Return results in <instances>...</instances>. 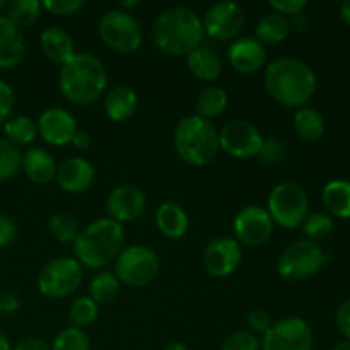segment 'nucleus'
<instances>
[{
	"instance_id": "nucleus-1",
	"label": "nucleus",
	"mask_w": 350,
	"mask_h": 350,
	"mask_svg": "<svg viewBox=\"0 0 350 350\" xmlns=\"http://www.w3.org/2000/svg\"><path fill=\"white\" fill-rule=\"evenodd\" d=\"M267 92L280 105L303 108L317 92V75L306 62L294 57L270 62L263 74Z\"/></svg>"
},
{
	"instance_id": "nucleus-2",
	"label": "nucleus",
	"mask_w": 350,
	"mask_h": 350,
	"mask_svg": "<svg viewBox=\"0 0 350 350\" xmlns=\"http://www.w3.org/2000/svg\"><path fill=\"white\" fill-rule=\"evenodd\" d=\"M202 17L190 7L176 5L163 10L154 21V44L173 57L190 55L204 41Z\"/></svg>"
},
{
	"instance_id": "nucleus-3",
	"label": "nucleus",
	"mask_w": 350,
	"mask_h": 350,
	"mask_svg": "<svg viewBox=\"0 0 350 350\" xmlns=\"http://www.w3.org/2000/svg\"><path fill=\"white\" fill-rule=\"evenodd\" d=\"M60 91L72 105L88 106L98 101L108 85V72L103 62L91 53H75L58 74Z\"/></svg>"
},
{
	"instance_id": "nucleus-4",
	"label": "nucleus",
	"mask_w": 350,
	"mask_h": 350,
	"mask_svg": "<svg viewBox=\"0 0 350 350\" xmlns=\"http://www.w3.org/2000/svg\"><path fill=\"white\" fill-rule=\"evenodd\" d=\"M125 245V231L109 217L98 219L81 229L74 241L75 260L89 269H103L118 258Z\"/></svg>"
},
{
	"instance_id": "nucleus-5",
	"label": "nucleus",
	"mask_w": 350,
	"mask_h": 350,
	"mask_svg": "<svg viewBox=\"0 0 350 350\" xmlns=\"http://www.w3.org/2000/svg\"><path fill=\"white\" fill-rule=\"evenodd\" d=\"M174 149L178 156L191 166H205L219 152V130L211 120L198 115L185 116L174 130Z\"/></svg>"
},
{
	"instance_id": "nucleus-6",
	"label": "nucleus",
	"mask_w": 350,
	"mask_h": 350,
	"mask_svg": "<svg viewBox=\"0 0 350 350\" xmlns=\"http://www.w3.org/2000/svg\"><path fill=\"white\" fill-rule=\"evenodd\" d=\"M267 211L273 224L294 229L306 221L308 212H310V198L301 185L284 181L270 191Z\"/></svg>"
},
{
	"instance_id": "nucleus-7",
	"label": "nucleus",
	"mask_w": 350,
	"mask_h": 350,
	"mask_svg": "<svg viewBox=\"0 0 350 350\" xmlns=\"http://www.w3.org/2000/svg\"><path fill=\"white\" fill-rule=\"evenodd\" d=\"M98 29L105 44L123 55L137 51L144 41L142 26L129 10H108L99 19Z\"/></svg>"
},
{
	"instance_id": "nucleus-8",
	"label": "nucleus",
	"mask_w": 350,
	"mask_h": 350,
	"mask_svg": "<svg viewBox=\"0 0 350 350\" xmlns=\"http://www.w3.org/2000/svg\"><path fill=\"white\" fill-rule=\"evenodd\" d=\"M327 262V255L314 241L301 239L280 253L277 270L287 280H306L317 275Z\"/></svg>"
},
{
	"instance_id": "nucleus-9",
	"label": "nucleus",
	"mask_w": 350,
	"mask_h": 350,
	"mask_svg": "<svg viewBox=\"0 0 350 350\" xmlns=\"http://www.w3.org/2000/svg\"><path fill=\"white\" fill-rule=\"evenodd\" d=\"M82 282V267L72 256L50 260L38 273V289L44 297L64 299L79 289Z\"/></svg>"
},
{
	"instance_id": "nucleus-10",
	"label": "nucleus",
	"mask_w": 350,
	"mask_h": 350,
	"mask_svg": "<svg viewBox=\"0 0 350 350\" xmlns=\"http://www.w3.org/2000/svg\"><path fill=\"white\" fill-rule=\"evenodd\" d=\"M159 273V258L156 252L144 245L123 248L115 260V275L120 284L130 287H144Z\"/></svg>"
},
{
	"instance_id": "nucleus-11",
	"label": "nucleus",
	"mask_w": 350,
	"mask_h": 350,
	"mask_svg": "<svg viewBox=\"0 0 350 350\" xmlns=\"http://www.w3.org/2000/svg\"><path fill=\"white\" fill-rule=\"evenodd\" d=\"M262 350H313V330L303 318H284L265 332Z\"/></svg>"
},
{
	"instance_id": "nucleus-12",
	"label": "nucleus",
	"mask_w": 350,
	"mask_h": 350,
	"mask_svg": "<svg viewBox=\"0 0 350 350\" xmlns=\"http://www.w3.org/2000/svg\"><path fill=\"white\" fill-rule=\"evenodd\" d=\"M262 144L260 130L246 120H231L219 130V147L238 159L256 157Z\"/></svg>"
},
{
	"instance_id": "nucleus-13",
	"label": "nucleus",
	"mask_w": 350,
	"mask_h": 350,
	"mask_svg": "<svg viewBox=\"0 0 350 350\" xmlns=\"http://www.w3.org/2000/svg\"><path fill=\"white\" fill-rule=\"evenodd\" d=\"M204 33L215 41L232 40L245 26V12L241 5L229 0L215 2L205 10L202 17Z\"/></svg>"
},
{
	"instance_id": "nucleus-14",
	"label": "nucleus",
	"mask_w": 350,
	"mask_h": 350,
	"mask_svg": "<svg viewBox=\"0 0 350 350\" xmlns=\"http://www.w3.org/2000/svg\"><path fill=\"white\" fill-rule=\"evenodd\" d=\"M236 241L245 246H262L272 238L273 221L260 205H246L234 217Z\"/></svg>"
},
{
	"instance_id": "nucleus-15",
	"label": "nucleus",
	"mask_w": 350,
	"mask_h": 350,
	"mask_svg": "<svg viewBox=\"0 0 350 350\" xmlns=\"http://www.w3.org/2000/svg\"><path fill=\"white\" fill-rule=\"evenodd\" d=\"M241 245L232 238H215L202 253V265L212 277H228L236 272L241 263Z\"/></svg>"
},
{
	"instance_id": "nucleus-16",
	"label": "nucleus",
	"mask_w": 350,
	"mask_h": 350,
	"mask_svg": "<svg viewBox=\"0 0 350 350\" xmlns=\"http://www.w3.org/2000/svg\"><path fill=\"white\" fill-rule=\"evenodd\" d=\"M146 195L133 185L116 187L106 198V211H108L109 219L120 224L137 221L146 211Z\"/></svg>"
},
{
	"instance_id": "nucleus-17",
	"label": "nucleus",
	"mask_w": 350,
	"mask_h": 350,
	"mask_svg": "<svg viewBox=\"0 0 350 350\" xmlns=\"http://www.w3.org/2000/svg\"><path fill=\"white\" fill-rule=\"evenodd\" d=\"M38 133L44 142L51 146L70 144L77 133V122L74 115L64 108H48L38 118Z\"/></svg>"
},
{
	"instance_id": "nucleus-18",
	"label": "nucleus",
	"mask_w": 350,
	"mask_h": 350,
	"mask_svg": "<svg viewBox=\"0 0 350 350\" xmlns=\"http://www.w3.org/2000/svg\"><path fill=\"white\" fill-rule=\"evenodd\" d=\"M228 60L236 72L252 75L265 67L267 50L256 38H238L229 46Z\"/></svg>"
},
{
	"instance_id": "nucleus-19",
	"label": "nucleus",
	"mask_w": 350,
	"mask_h": 350,
	"mask_svg": "<svg viewBox=\"0 0 350 350\" xmlns=\"http://www.w3.org/2000/svg\"><path fill=\"white\" fill-rule=\"evenodd\" d=\"M62 190L68 193L85 191L94 181V167L84 157H68L57 167V176Z\"/></svg>"
},
{
	"instance_id": "nucleus-20",
	"label": "nucleus",
	"mask_w": 350,
	"mask_h": 350,
	"mask_svg": "<svg viewBox=\"0 0 350 350\" xmlns=\"http://www.w3.org/2000/svg\"><path fill=\"white\" fill-rule=\"evenodd\" d=\"M26 57V41L19 27L5 16H0V68L9 70L17 67Z\"/></svg>"
},
{
	"instance_id": "nucleus-21",
	"label": "nucleus",
	"mask_w": 350,
	"mask_h": 350,
	"mask_svg": "<svg viewBox=\"0 0 350 350\" xmlns=\"http://www.w3.org/2000/svg\"><path fill=\"white\" fill-rule=\"evenodd\" d=\"M21 167H23L24 174L29 178V181L36 185H46L55 180L58 166L48 150L41 149V147H33L24 152Z\"/></svg>"
},
{
	"instance_id": "nucleus-22",
	"label": "nucleus",
	"mask_w": 350,
	"mask_h": 350,
	"mask_svg": "<svg viewBox=\"0 0 350 350\" xmlns=\"http://www.w3.org/2000/svg\"><path fill=\"white\" fill-rule=\"evenodd\" d=\"M41 50L48 60L64 65L75 55V44L70 34L60 27H48L41 33Z\"/></svg>"
},
{
	"instance_id": "nucleus-23",
	"label": "nucleus",
	"mask_w": 350,
	"mask_h": 350,
	"mask_svg": "<svg viewBox=\"0 0 350 350\" xmlns=\"http://www.w3.org/2000/svg\"><path fill=\"white\" fill-rule=\"evenodd\" d=\"M137 92L129 85H118L106 94L105 111L113 122H126L137 111Z\"/></svg>"
},
{
	"instance_id": "nucleus-24",
	"label": "nucleus",
	"mask_w": 350,
	"mask_h": 350,
	"mask_svg": "<svg viewBox=\"0 0 350 350\" xmlns=\"http://www.w3.org/2000/svg\"><path fill=\"white\" fill-rule=\"evenodd\" d=\"M188 68L197 79L205 82L215 81L222 72V62L217 51L208 44H200L188 55Z\"/></svg>"
},
{
	"instance_id": "nucleus-25",
	"label": "nucleus",
	"mask_w": 350,
	"mask_h": 350,
	"mask_svg": "<svg viewBox=\"0 0 350 350\" xmlns=\"http://www.w3.org/2000/svg\"><path fill=\"white\" fill-rule=\"evenodd\" d=\"M156 224L166 238L180 239L188 231V215L181 205L164 202L156 211Z\"/></svg>"
},
{
	"instance_id": "nucleus-26",
	"label": "nucleus",
	"mask_w": 350,
	"mask_h": 350,
	"mask_svg": "<svg viewBox=\"0 0 350 350\" xmlns=\"http://www.w3.org/2000/svg\"><path fill=\"white\" fill-rule=\"evenodd\" d=\"M321 200L332 215L338 219H350V181L332 180L325 185Z\"/></svg>"
},
{
	"instance_id": "nucleus-27",
	"label": "nucleus",
	"mask_w": 350,
	"mask_h": 350,
	"mask_svg": "<svg viewBox=\"0 0 350 350\" xmlns=\"http://www.w3.org/2000/svg\"><path fill=\"white\" fill-rule=\"evenodd\" d=\"M256 40L265 46V44H279L289 36L291 27L289 19L282 14L269 12L260 17L255 27Z\"/></svg>"
},
{
	"instance_id": "nucleus-28",
	"label": "nucleus",
	"mask_w": 350,
	"mask_h": 350,
	"mask_svg": "<svg viewBox=\"0 0 350 350\" xmlns=\"http://www.w3.org/2000/svg\"><path fill=\"white\" fill-rule=\"evenodd\" d=\"M294 130L306 142H318L323 139L327 125H325V118L317 109L303 106L294 113Z\"/></svg>"
},
{
	"instance_id": "nucleus-29",
	"label": "nucleus",
	"mask_w": 350,
	"mask_h": 350,
	"mask_svg": "<svg viewBox=\"0 0 350 350\" xmlns=\"http://www.w3.org/2000/svg\"><path fill=\"white\" fill-rule=\"evenodd\" d=\"M36 137V122H33L29 116H12L3 123V139L16 146L17 149L21 146H29Z\"/></svg>"
},
{
	"instance_id": "nucleus-30",
	"label": "nucleus",
	"mask_w": 350,
	"mask_h": 350,
	"mask_svg": "<svg viewBox=\"0 0 350 350\" xmlns=\"http://www.w3.org/2000/svg\"><path fill=\"white\" fill-rule=\"evenodd\" d=\"M228 92L222 88H217V85H212V88L204 89V91L198 94L197 98V115L202 116L205 120H211L214 116L222 115L228 108Z\"/></svg>"
},
{
	"instance_id": "nucleus-31",
	"label": "nucleus",
	"mask_w": 350,
	"mask_h": 350,
	"mask_svg": "<svg viewBox=\"0 0 350 350\" xmlns=\"http://www.w3.org/2000/svg\"><path fill=\"white\" fill-rule=\"evenodd\" d=\"M41 9H43V5L38 0H12V2L7 3L5 17L14 26L23 29V27H29L34 23H38Z\"/></svg>"
},
{
	"instance_id": "nucleus-32",
	"label": "nucleus",
	"mask_w": 350,
	"mask_h": 350,
	"mask_svg": "<svg viewBox=\"0 0 350 350\" xmlns=\"http://www.w3.org/2000/svg\"><path fill=\"white\" fill-rule=\"evenodd\" d=\"M89 293H91V299L96 304H109L116 299L120 294V280L115 273L111 272H101L91 280L89 286Z\"/></svg>"
},
{
	"instance_id": "nucleus-33",
	"label": "nucleus",
	"mask_w": 350,
	"mask_h": 350,
	"mask_svg": "<svg viewBox=\"0 0 350 350\" xmlns=\"http://www.w3.org/2000/svg\"><path fill=\"white\" fill-rule=\"evenodd\" d=\"M48 231L51 232V236L58 239L62 243H74L75 238L81 232L79 228V222L74 215L70 214H55L51 215L50 221H48Z\"/></svg>"
},
{
	"instance_id": "nucleus-34",
	"label": "nucleus",
	"mask_w": 350,
	"mask_h": 350,
	"mask_svg": "<svg viewBox=\"0 0 350 350\" xmlns=\"http://www.w3.org/2000/svg\"><path fill=\"white\" fill-rule=\"evenodd\" d=\"M21 163H23L21 150L10 142H7L3 137H0V183L12 180L19 173Z\"/></svg>"
},
{
	"instance_id": "nucleus-35",
	"label": "nucleus",
	"mask_w": 350,
	"mask_h": 350,
	"mask_svg": "<svg viewBox=\"0 0 350 350\" xmlns=\"http://www.w3.org/2000/svg\"><path fill=\"white\" fill-rule=\"evenodd\" d=\"M99 306L91 299L89 296H82L72 303L70 310H68V318H70L72 325L75 328H84L94 323L98 318Z\"/></svg>"
},
{
	"instance_id": "nucleus-36",
	"label": "nucleus",
	"mask_w": 350,
	"mask_h": 350,
	"mask_svg": "<svg viewBox=\"0 0 350 350\" xmlns=\"http://www.w3.org/2000/svg\"><path fill=\"white\" fill-rule=\"evenodd\" d=\"M51 350H91V340L81 328H65L55 337Z\"/></svg>"
},
{
	"instance_id": "nucleus-37",
	"label": "nucleus",
	"mask_w": 350,
	"mask_h": 350,
	"mask_svg": "<svg viewBox=\"0 0 350 350\" xmlns=\"http://www.w3.org/2000/svg\"><path fill=\"white\" fill-rule=\"evenodd\" d=\"M304 234L310 238V241H320V239L328 238L334 231V219L332 215L325 214V212H314V214L308 215L306 221L303 222Z\"/></svg>"
},
{
	"instance_id": "nucleus-38",
	"label": "nucleus",
	"mask_w": 350,
	"mask_h": 350,
	"mask_svg": "<svg viewBox=\"0 0 350 350\" xmlns=\"http://www.w3.org/2000/svg\"><path fill=\"white\" fill-rule=\"evenodd\" d=\"M262 342L252 332H234L222 342L221 350H260Z\"/></svg>"
},
{
	"instance_id": "nucleus-39",
	"label": "nucleus",
	"mask_w": 350,
	"mask_h": 350,
	"mask_svg": "<svg viewBox=\"0 0 350 350\" xmlns=\"http://www.w3.org/2000/svg\"><path fill=\"white\" fill-rule=\"evenodd\" d=\"M286 157V147L280 142L279 139H263L262 149L258 152V159L262 161L265 166H277V164L282 163V159Z\"/></svg>"
},
{
	"instance_id": "nucleus-40",
	"label": "nucleus",
	"mask_w": 350,
	"mask_h": 350,
	"mask_svg": "<svg viewBox=\"0 0 350 350\" xmlns=\"http://www.w3.org/2000/svg\"><path fill=\"white\" fill-rule=\"evenodd\" d=\"M41 5L55 16H72L85 5L84 0H44Z\"/></svg>"
},
{
	"instance_id": "nucleus-41",
	"label": "nucleus",
	"mask_w": 350,
	"mask_h": 350,
	"mask_svg": "<svg viewBox=\"0 0 350 350\" xmlns=\"http://www.w3.org/2000/svg\"><path fill=\"white\" fill-rule=\"evenodd\" d=\"M269 5L273 12L282 14V16L289 19V17L296 16V14L304 12L308 2L306 0H270Z\"/></svg>"
},
{
	"instance_id": "nucleus-42",
	"label": "nucleus",
	"mask_w": 350,
	"mask_h": 350,
	"mask_svg": "<svg viewBox=\"0 0 350 350\" xmlns=\"http://www.w3.org/2000/svg\"><path fill=\"white\" fill-rule=\"evenodd\" d=\"M14 105H16L14 89L7 82L0 81V125H3L10 118Z\"/></svg>"
},
{
	"instance_id": "nucleus-43",
	"label": "nucleus",
	"mask_w": 350,
	"mask_h": 350,
	"mask_svg": "<svg viewBox=\"0 0 350 350\" xmlns=\"http://www.w3.org/2000/svg\"><path fill=\"white\" fill-rule=\"evenodd\" d=\"M246 323L252 328V334H263L272 327V318L267 311L263 310H253L250 311L248 317H246Z\"/></svg>"
},
{
	"instance_id": "nucleus-44",
	"label": "nucleus",
	"mask_w": 350,
	"mask_h": 350,
	"mask_svg": "<svg viewBox=\"0 0 350 350\" xmlns=\"http://www.w3.org/2000/svg\"><path fill=\"white\" fill-rule=\"evenodd\" d=\"M17 236V226L9 215L0 214V248H7Z\"/></svg>"
},
{
	"instance_id": "nucleus-45",
	"label": "nucleus",
	"mask_w": 350,
	"mask_h": 350,
	"mask_svg": "<svg viewBox=\"0 0 350 350\" xmlns=\"http://www.w3.org/2000/svg\"><path fill=\"white\" fill-rule=\"evenodd\" d=\"M335 325H337L338 332L345 337V340H350V297L337 308Z\"/></svg>"
},
{
	"instance_id": "nucleus-46",
	"label": "nucleus",
	"mask_w": 350,
	"mask_h": 350,
	"mask_svg": "<svg viewBox=\"0 0 350 350\" xmlns=\"http://www.w3.org/2000/svg\"><path fill=\"white\" fill-rule=\"evenodd\" d=\"M19 308V299L12 293L0 291V313L12 314Z\"/></svg>"
},
{
	"instance_id": "nucleus-47",
	"label": "nucleus",
	"mask_w": 350,
	"mask_h": 350,
	"mask_svg": "<svg viewBox=\"0 0 350 350\" xmlns=\"http://www.w3.org/2000/svg\"><path fill=\"white\" fill-rule=\"evenodd\" d=\"M14 350H51V349L50 345H48L44 340H41V338L27 337V338H23Z\"/></svg>"
},
{
	"instance_id": "nucleus-48",
	"label": "nucleus",
	"mask_w": 350,
	"mask_h": 350,
	"mask_svg": "<svg viewBox=\"0 0 350 350\" xmlns=\"http://www.w3.org/2000/svg\"><path fill=\"white\" fill-rule=\"evenodd\" d=\"M289 27L291 31H296V33H304L310 27V17L304 12L296 14V16L289 17Z\"/></svg>"
},
{
	"instance_id": "nucleus-49",
	"label": "nucleus",
	"mask_w": 350,
	"mask_h": 350,
	"mask_svg": "<svg viewBox=\"0 0 350 350\" xmlns=\"http://www.w3.org/2000/svg\"><path fill=\"white\" fill-rule=\"evenodd\" d=\"M70 144H74L75 149L85 150V149H89V147H91L92 140H91V135H89L88 132H84V130H77V133H75Z\"/></svg>"
},
{
	"instance_id": "nucleus-50",
	"label": "nucleus",
	"mask_w": 350,
	"mask_h": 350,
	"mask_svg": "<svg viewBox=\"0 0 350 350\" xmlns=\"http://www.w3.org/2000/svg\"><path fill=\"white\" fill-rule=\"evenodd\" d=\"M340 17L342 21H344V23L350 27V0H347V2H344L340 5Z\"/></svg>"
},
{
	"instance_id": "nucleus-51",
	"label": "nucleus",
	"mask_w": 350,
	"mask_h": 350,
	"mask_svg": "<svg viewBox=\"0 0 350 350\" xmlns=\"http://www.w3.org/2000/svg\"><path fill=\"white\" fill-rule=\"evenodd\" d=\"M0 350H12L9 338H7V335L3 332H0Z\"/></svg>"
},
{
	"instance_id": "nucleus-52",
	"label": "nucleus",
	"mask_w": 350,
	"mask_h": 350,
	"mask_svg": "<svg viewBox=\"0 0 350 350\" xmlns=\"http://www.w3.org/2000/svg\"><path fill=\"white\" fill-rule=\"evenodd\" d=\"M164 350H190L187 347L185 344H181V342H171V344H167Z\"/></svg>"
},
{
	"instance_id": "nucleus-53",
	"label": "nucleus",
	"mask_w": 350,
	"mask_h": 350,
	"mask_svg": "<svg viewBox=\"0 0 350 350\" xmlns=\"http://www.w3.org/2000/svg\"><path fill=\"white\" fill-rule=\"evenodd\" d=\"M332 350H350V340H342L338 344H335Z\"/></svg>"
},
{
	"instance_id": "nucleus-54",
	"label": "nucleus",
	"mask_w": 350,
	"mask_h": 350,
	"mask_svg": "<svg viewBox=\"0 0 350 350\" xmlns=\"http://www.w3.org/2000/svg\"><path fill=\"white\" fill-rule=\"evenodd\" d=\"M3 9H7V2L5 0H0V12H2Z\"/></svg>"
}]
</instances>
